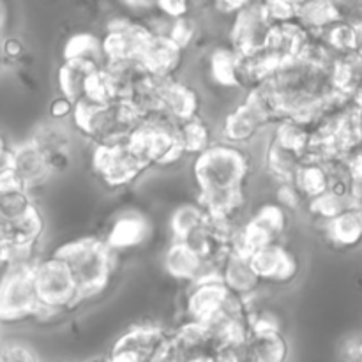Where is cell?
Instances as JSON below:
<instances>
[{
    "label": "cell",
    "mask_w": 362,
    "mask_h": 362,
    "mask_svg": "<svg viewBox=\"0 0 362 362\" xmlns=\"http://www.w3.org/2000/svg\"><path fill=\"white\" fill-rule=\"evenodd\" d=\"M349 357L350 359H362V341H352L349 346Z\"/></svg>",
    "instance_id": "obj_35"
},
{
    "label": "cell",
    "mask_w": 362,
    "mask_h": 362,
    "mask_svg": "<svg viewBox=\"0 0 362 362\" xmlns=\"http://www.w3.org/2000/svg\"><path fill=\"white\" fill-rule=\"evenodd\" d=\"M9 154H11V145L7 144L6 136L0 133V170H2L4 166H7V163H9Z\"/></svg>",
    "instance_id": "obj_34"
},
{
    "label": "cell",
    "mask_w": 362,
    "mask_h": 362,
    "mask_svg": "<svg viewBox=\"0 0 362 362\" xmlns=\"http://www.w3.org/2000/svg\"><path fill=\"white\" fill-rule=\"evenodd\" d=\"M64 60H81L94 67H103L106 64L105 52H103L101 35L92 32H76L69 35L64 45Z\"/></svg>",
    "instance_id": "obj_23"
},
{
    "label": "cell",
    "mask_w": 362,
    "mask_h": 362,
    "mask_svg": "<svg viewBox=\"0 0 362 362\" xmlns=\"http://www.w3.org/2000/svg\"><path fill=\"white\" fill-rule=\"evenodd\" d=\"M290 2H292V4H293V6H297V7H299V6H300V4H303V2H304V0H290Z\"/></svg>",
    "instance_id": "obj_38"
},
{
    "label": "cell",
    "mask_w": 362,
    "mask_h": 362,
    "mask_svg": "<svg viewBox=\"0 0 362 362\" xmlns=\"http://www.w3.org/2000/svg\"><path fill=\"white\" fill-rule=\"evenodd\" d=\"M90 168L108 189H124L148 172L126 140L92 144Z\"/></svg>",
    "instance_id": "obj_7"
},
{
    "label": "cell",
    "mask_w": 362,
    "mask_h": 362,
    "mask_svg": "<svg viewBox=\"0 0 362 362\" xmlns=\"http://www.w3.org/2000/svg\"><path fill=\"white\" fill-rule=\"evenodd\" d=\"M318 225L325 239L338 250H350L362 240V214L356 209H346Z\"/></svg>",
    "instance_id": "obj_19"
},
{
    "label": "cell",
    "mask_w": 362,
    "mask_h": 362,
    "mask_svg": "<svg viewBox=\"0 0 362 362\" xmlns=\"http://www.w3.org/2000/svg\"><path fill=\"white\" fill-rule=\"evenodd\" d=\"M339 21L362 28V0H332Z\"/></svg>",
    "instance_id": "obj_29"
},
{
    "label": "cell",
    "mask_w": 362,
    "mask_h": 362,
    "mask_svg": "<svg viewBox=\"0 0 362 362\" xmlns=\"http://www.w3.org/2000/svg\"><path fill=\"white\" fill-rule=\"evenodd\" d=\"M7 66V60L6 57H4V49H2V37H0V73H2L4 69H6Z\"/></svg>",
    "instance_id": "obj_36"
},
{
    "label": "cell",
    "mask_w": 362,
    "mask_h": 362,
    "mask_svg": "<svg viewBox=\"0 0 362 362\" xmlns=\"http://www.w3.org/2000/svg\"><path fill=\"white\" fill-rule=\"evenodd\" d=\"M9 168L16 173L25 189L35 197V191L42 189L53 179V170L49 166L48 156L30 138L21 144L13 145L9 154Z\"/></svg>",
    "instance_id": "obj_14"
},
{
    "label": "cell",
    "mask_w": 362,
    "mask_h": 362,
    "mask_svg": "<svg viewBox=\"0 0 362 362\" xmlns=\"http://www.w3.org/2000/svg\"><path fill=\"white\" fill-rule=\"evenodd\" d=\"M177 133H179V140L186 158H193V156L205 151L212 141H216L218 129L211 120H207L200 113V115H194L191 119L179 120Z\"/></svg>",
    "instance_id": "obj_21"
},
{
    "label": "cell",
    "mask_w": 362,
    "mask_h": 362,
    "mask_svg": "<svg viewBox=\"0 0 362 362\" xmlns=\"http://www.w3.org/2000/svg\"><path fill=\"white\" fill-rule=\"evenodd\" d=\"M4 21H6V16H4V9H2V6H0V37H2Z\"/></svg>",
    "instance_id": "obj_37"
},
{
    "label": "cell",
    "mask_w": 362,
    "mask_h": 362,
    "mask_svg": "<svg viewBox=\"0 0 362 362\" xmlns=\"http://www.w3.org/2000/svg\"><path fill=\"white\" fill-rule=\"evenodd\" d=\"M154 9L168 18H180L193 14V0H154Z\"/></svg>",
    "instance_id": "obj_30"
},
{
    "label": "cell",
    "mask_w": 362,
    "mask_h": 362,
    "mask_svg": "<svg viewBox=\"0 0 362 362\" xmlns=\"http://www.w3.org/2000/svg\"><path fill=\"white\" fill-rule=\"evenodd\" d=\"M2 49L4 57H6L7 64L20 62L25 57V45L21 39L9 35V37H2Z\"/></svg>",
    "instance_id": "obj_32"
},
{
    "label": "cell",
    "mask_w": 362,
    "mask_h": 362,
    "mask_svg": "<svg viewBox=\"0 0 362 362\" xmlns=\"http://www.w3.org/2000/svg\"><path fill=\"white\" fill-rule=\"evenodd\" d=\"M257 170V163L247 147L216 140L205 151L191 158L189 179L197 194L246 189Z\"/></svg>",
    "instance_id": "obj_1"
},
{
    "label": "cell",
    "mask_w": 362,
    "mask_h": 362,
    "mask_svg": "<svg viewBox=\"0 0 362 362\" xmlns=\"http://www.w3.org/2000/svg\"><path fill=\"white\" fill-rule=\"evenodd\" d=\"M37 205L35 197L25 187L0 191V223H11Z\"/></svg>",
    "instance_id": "obj_27"
},
{
    "label": "cell",
    "mask_w": 362,
    "mask_h": 362,
    "mask_svg": "<svg viewBox=\"0 0 362 362\" xmlns=\"http://www.w3.org/2000/svg\"><path fill=\"white\" fill-rule=\"evenodd\" d=\"M251 0H212V7L216 11L223 14H228V16H233L239 9H243L244 6H247Z\"/></svg>",
    "instance_id": "obj_33"
},
{
    "label": "cell",
    "mask_w": 362,
    "mask_h": 362,
    "mask_svg": "<svg viewBox=\"0 0 362 362\" xmlns=\"http://www.w3.org/2000/svg\"><path fill=\"white\" fill-rule=\"evenodd\" d=\"M250 260L265 286H286L299 274V258L285 240L258 247L250 255Z\"/></svg>",
    "instance_id": "obj_11"
},
{
    "label": "cell",
    "mask_w": 362,
    "mask_h": 362,
    "mask_svg": "<svg viewBox=\"0 0 362 362\" xmlns=\"http://www.w3.org/2000/svg\"><path fill=\"white\" fill-rule=\"evenodd\" d=\"M219 278L233 296L243 297V299L253 297L265 286L251 265L250 257L232 247L226 251L219 264Z\"/></svg>",
    "instance_id": "obj_17"
},
{
    "label": "cell",
    "mask_w": 362,
    "mask_h": 362,
    "mask_svg": "<svg viewBox=\"0 0 362 362\" xmlns=\"http://www.w3.org/2000/svg\"><path fill=\"white\" fill-rule=\"evenodd\" d=\"M232 292L226 288L218 274L205 276L197 281L184 285V292L177 297V318L205 320L209 315L228 304Z\"/></svg>",
    "instance_id": "obj_9"
},
{
    "label": "cell",
    "mask_w": 362,
    "mask_h": 362,
    "mask_svg": "<svg viewBox=\"0 0 362 362\" xmlns=\"http://www.w3.org/2000/svg\"><path fill=\"white\" fill-rule=\"evenodd\" d=\"M0 361L4 362H34L39 361V354L34 346L20 339H9L0 341Z\"/></svg>",
    "instance_id": "obj_28"
},
{
    "label": "cell",
    "mask_w": 362,
    "mask_h": 362,
    "mask_svg": "<svg viewBox=\"0 0 362 362\" xmlns=\"http://www.w3.org/2000/svg\"><path fill=\"white\" fill-rule=\"evenodd\" d=\"M170 327L159 322H140L113 341L108 359L113 362L165 361Z\"/></svg>",
    "instance_id": "obj_8"
},
{
    "label": "cell",
    "mask_w": 362,
    "mask_h": 362,
    "mask_svg": "<svg viewBox=\"0 0 362 362\" xmlns=\"http://www.w3.org/2000/svg\"><path fill=\"white\" fill-rule=\"evenodd\" d=\"M205 219H207V212H205V209L198 204L197 198L179 202V204L170 211L168 219H166L168 239L182 240L191 230L204 225Z\"/></svg>",
    "instance_id": "obj_22"
},
{
    "label": "cell",
    "mask_w": 362,
    "mask_h": 362,
    "mask_svg": "<svg viewBox=\"0 0 362 362\" xmlns=\"http://www.w3.org/2000/svg\"><path fill=\"white\" fill-rule=\"evenodd\" d=\"M126 141L147 170L175 168L186 159L177 133V120L166 113L141 117Z\"/></svg>",
    "instance_id": "obj_4"
},
{
    "label": "cell",
    "mask_w": 362,
    "mask_h": 362,
    "mask_svg": "<svg viewBox=\"0 0 362 362\" xmlns=\"http://www.w3.org/2000/svg\"><path fill=\"white\" fill-rule=\"evenodd\" d=\"M98 67L90 66L81 60H62L59 71H57V87L59 94L66 95L73 103L83 98L85 81H87L90 71Z\"/></svg>",
    "instance_id": "obj_25"
},
{
    "label": "cell",
    "mask_w": 362,
    "mask_h": 362,
    "mask_svg": "<svg viewBox=\"0 0 362 362\" xmlns=\"http://www.w3.org/2000/svg\"><path fill=\"white\" fill-rule=\"evenodd\" d=\"M272 122L251 103L243 99L233 108L226 112L223 120L218 126V133L221 134L219 140L230 141L235 145H250L257 140L260 134L271 129Z\"/></svg>",
    "instance_id": "obj_15"
},
{
    "label": "cell",
    "mask_w": 362,
    "mask_h": 362,
    "mask_svg": "<svg viewBox=\"0 0 362 362\" xmlns=\"http://www.w3.org/2000/svg\"><path fill=\"white\" fill-rule=\"evenodd\" d=\"M32 141L39 145L46 156L59 154V152H74V136L67 127V122L52 120L39 124L30 136Z\"/></svg>",
    "instance_id": "obj_24"
},
{
    "label": "cell",
    "mask_w": 362,
    "mask_h": 362,
    "mask_svg": "<svg viewBox=\"0 0 362 362\" xmlns=\"http://www.w3.org/2000/svg\"><path fill=\"white\" fill-rule=\"evenodd\" d=\"M152 233H154V225L147 214L138 211H126L110 221L103 239L108 244L110 250L119 257L122 253L140 250L145 244L151 243L154 237Z\"/></svg>",
    "instance_id": "obj_12"
},
{
    "label": "cell",
    "mask_w": 362,
    "mask_h": 362,
    "mask_svg": "<svg viewBox=\"0 0 362 362\" xmlns=\"http://www.w3.org/2000/svg\"><path fill=\"white\" fill-rule=\"evenodd\" d=\"M32 265H9L0 271V324L37 320L39 306Z\"/></svg>",
    "instance_id": "obj_6"
},
{
    "label": "cell",
    "mask_w": 362,
    "mask_h": 362,
    "mask_svg": "<svg viewBox=\"0 0 362 362\" xmlns=\"http://www.w3.org/2000/svg\"><path fill=\"white\" fill-rule=\"evenodd\" d=\"M296 20L311 34H320L329 25L339 21L332 0H304L297 7Z\"/></svg>",
    "instance_id": "obj_26"
},
{
    "label": "cell",
    "mask_w": 362,
    "mask_h": 362,
    "mask_svg": "<svg viewBox=\"0 0 362 362\" xmlns=\"http://www.w3.org/2000/svg\"><path fill=\"white\" fill-rule=\"evenodd\" d=\"M290 343L285 332H251L246 339V361L283 362L288 359Z\"/></svg>",
    "instance_id": "obj_20"
},
{
    "label": "cell",
    "mask_w": 362,
    "mask_h": 362,
    "mask_svg": "<svg viewBox=\"0 0 362 362\" xmlns=\"http://www.w3.org/2000/svg\"><path fill=\"white\" fill-rule=\"evenodd\" d=\"M0 327H2V324H0ZM0 341H2V336H0Z\"/></svg>",
    "instance_id": "obj_39"
},
{
    "label": "cell",
    "mask_w": 362,
    "mask_h": 362,
    "mask_svg": "<svg viewBox=\"0 0 362 362\" xmlns=\"http://www.w3.org/2000/svg\"><path fill=\"white\" fill-rule=\"evenodd\" d=\"M186 49L180 48L168 35L152 34L138 55V64L154 76H175L184 66Z\"/></svg>",
    "instance_id": "obj_16"
},
{
    "label": "cell",
    "mask_w": 362,
    "mask_h": 362,
    "mask_svg": "<svg viewBox=\"0 0 362 362\" xmlns=\"http://www.w3.org/2000/svg\"><path fill=\"white\" fill-rule=\"evenodd\" d=\"M74 110V103L71 99H67L66 95L59 94L57 98H53L48 105V117L52 120H59V122H66L67 119H71Z\"/></svg>",
    "instance_id": "obj_31"
},
{
    "label": "cell",
    "mask_w": 362,
    "mask_h": 362,
    "mask_svg": "<svg viewBox=\"0 0 362 362\" xmlns=\"http://www.w3.org/2000/svg\"><path fill=\"white\" fill-rule=\"evenodd\" d=\"M271 27L272 21L269 20L264 6L257 0H251L232 16L226 41L237 53L260 52L265 48Z\"/></svg>",
    "instance_id": "obj_10"
},
{
    "label": "cell",
    "mask_w": 362,
    "mask_h": 362,
    "mask_svg": "<svg viewBox=\"0 0 362 362\" xmlns=\"http://www.w3.org/2000/svg\"><path fill=\"white\" fill-rule=\"evenodd\" d=\"M32 281L41 306L37 322L62 317L83 303L76 279L73 278L66 262L55 253L39 257L34 262Z\"/></svg>",
    "instance_id": "obj_5"
},
{
    "label": "cell",
    "mask_w": 362,
    "mask_h": 362,
    "mask_svg": "<svg viewBox=\"0 0 362 362\" xmlns=\"http://www.w3.org/2000/svg\"><path fill=\"white\" fill-rule=\"evenodd\" d=\"M71 120L85 140L92 144H112L129 136L141 120V113L129 99H112L106 103L78 99Z\"/></svg>",
    "instance_id": "obj_3"
},
{
    "label": "cell",
    "mask_w": 362,
    "mask_h": 362,
    "mask_svg": "<svg viewBox=\"0 0 362 362\" xmlns=\"http://www.w3.org/2000/svg\"><path fill=\"white\" fill-rule=\"evenodd\" d=\"M202 92L193 81L184 80L180 74L165 76L163 83V106L165 113L173 120H186L202 113Z\"/></svg>",
    "instance_id": "obj_18"
},
{
    "label": "cell",
    "mask_w": 362,
    "mask_h": 362,
    "mask_svg": "<svg viewBox=\"0 0 362 362\" xmlns=\"http://www.w3.org/2000/svg\"><path fill=\"white\" fill-rule=\"evenodd\" d=\"M53 253L67 264L83 300L94 299L110 286L117 255L103 237H78L60 244Z\"/></svg>",
    "instance_id": "obj_2"
},
{
    "label": "cell",
    "mask_w": 362,
    "mask_h": 362,
    "mask_svg": "<svg viewBox=\"0 0 362 362\" xmlns=\"http://www.w3.org/2000/svg\"><path fill=\"white\" fill-rule=\"evenodd\" d=\"M161 267L166 278L179 285H189L205 276H219L218 265L202 258L184 240H168V246L163 251Z\"/></svg>",
    "instance_id": "obj_13"
}]
</instances>
